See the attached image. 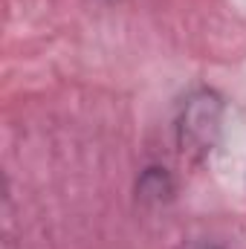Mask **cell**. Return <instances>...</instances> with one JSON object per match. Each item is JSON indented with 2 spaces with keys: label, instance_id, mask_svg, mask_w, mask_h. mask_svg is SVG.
Segmentation results:
<instances>
[{
  "label": "cell",
  "instance_id": "6da1fadb",
  "mask_svg": "<svg viewBox=\"0 0 246 249\" xmlns=\"http://www.w3.org/2000/svg\"><path fill=\"white\" fill-rule=\"evenodd\" d=\"M220 116H223V102L214 90L191 93L183 107V116L177 122V139H180L183 151L206 157L211 151V145L217 142Z\"/></svg>",
  "mask_w": 246,
  "mask_h": 249
},
{
  "label": "cell",
  "instance_id": "3957f363",
  "mask_svg": "<svg viewBox=\"0 0 246 249\" xmlns=\"http://www.w3.org/2000/svg\"><path fill=\"white\" fill-rule=\"evenodd\" d=\"M206 249H211V247H206Z\"/></svg>",
  "mask_w": 246,
  "mask_h": 249
},
{
  "label": "cell",
  "instance_id": "7a4b0ae2",
  "mask_svg": "<svg viewBox=\"0 0 246 249\" xmlns=\"http://www.w3.org/2000/svg\"><path fill=\"white\" fill-rule=\"evenodd\" d=\"M174 188H177L174 186V177H171V171H168L165 165H148V168L139 171L136 197H139L142 203L159 206V203H165V200L174 197Z\"/></svg>",
  "mask_w": 246,
  "mask_h": 249
}]
</instances>
